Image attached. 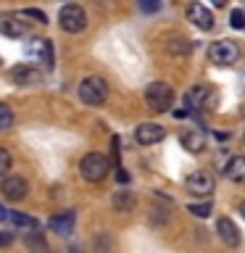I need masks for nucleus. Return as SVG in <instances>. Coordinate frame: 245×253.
<instances>
[{"label":"nucleus","instance_id":"1a4fd4ad","mask_svg":"<svg viewBox=\"0 0 245 253\" xmlns=\"http://www.w3.org/2000/svg\"><path fill=\"white\" fill-rule=\"evenodd\" d=\"M13 82L21 84V87H37L42 84V71H40L37 66H32V63H21V66L13 69Z\"/></svg>","mask_w":245,"mask_h":253},{"label":"nucleus","instance_id":"f3484780","mask_svg":"<svg viewBox=\"0 0 245 253\" xmlns=\"http://www.w3.org/2000/svg\"><path fill=\"white\" fill-rule=\"evenodd\" d=\"M224 174L235 182V185H245V156H235L232 161L227 164Z\"/></svg>","mask_w":245,"mask_h":253},{"label":"nucleus","instance_id":"f03ea898","mask_svg":"<svg viewBox=\"0 0 245 253\" xmlns=\"http://www.w3.org/2000/svg\"><path fill=\"white\" fill-rule=\"evenodd\" d=\"M108 98V84L100 77H84L79 82V100L87 106H103Z\"/></svg>","mask_w":245,"mask_h":253},{"label":"nucleus","instance_id":"bb28decb","mask_svg":"<svg viewBox=\"0 0 245 253\" xmlns=\"http://www.w3.org/2000/svg\"><path fill=\"white\" fill-rule=\"evenodd\" d=\"M116 179H119V182H129V174H126V171H122V169H119V171H116Z\"/></svg>","mask_w":245,"mask_h":253},{"label":"nucleus","instance_id":"a878e982","mask_svg":"<svg viewBox=\"0 0 245 253\" xmlns=\"http://www.w3.org/2000/svg\"><path fill=\"white\" fill-rule=\"evenodd\" d=\"M11 240H13V235H11V232H0V248H3V245H8Z\"/></svg>","mask_w":245,"mask_h":253},{"label":"nucleus","instance_id":"7ed1b4c3","mask_svg":"<svg viewBox=\"0 0 245 253\" xmlns=\"http://www.w3.org/2000/svg\"><path fill=\"white\" fill-rule=\"evenodd\" d=\"M79 171H82V177L87 182H103L111 171V164H108V158L100 156V153H87L82 158V164H79Z\"/></svg>","mask_w":245,"mask_h":253},{"label":"nucleus","instance_id":"f257e3e1","mask_svg":"<svg viewBox=\"0 0 245 253\" xmlns=\"http://www.w3.org/2000/svg\"><path fill=\"white\" fill-rule=\"evenodd\" d=\"M145 103L150 111L156 114H166L174 103V90L166 82H150L148 90H145Z\"/></svg>","mask_w":245,"mask_h":253},{"label":"nucleus","instance_id":"4be33fe9","mask_svg":"<svg viewBox=\"0 0 245 253\" xmlns=\"http://www.w3.org/2000/svg\"><path fill=\"white\" fill-rule=\"evenodd\" d=\"M11 153H8L5 148H0V177H5L8 174V169H11Z\"/></svg>","mask_w":245,"mask_h":253},{"label":"nucleus","instance_id":"b1692460","mask_svg":"<svg viewBox=\"0 0 245 253\" xmlns=\"http://www.w3.org/2000/svg\"><path fill=\"white\" fill-rule=\"evenodd\" d=\"M229 24H232L235 29H245V13H243V11H237V8H235V11L229 13Z\"/></svg>","mask_w":245,"mask_h":253},{"label":"nucleus","instance_id":"a211bd4d","mask_svg":"<svg viewBox=\"0 0 245 253\" xmlns=\"http://www.w3.org/2000/svg\"><path fill=\"white\" fill-rule=\"evenodd\" d=\"M8 221L16 227H24V229H37V219L27 216V213H21V211H8Z\"/></svg>","mask_w":245,"mask_h":253},{"label":"nucleus","instance_id":"9b49d317","mask_svg":"<svg viewBox=\"0 0 245 253\" xmlns=\"http://www.w3.org/2000/svg\"><path fill=\"white\" fill-rule=\"evenodd\" d=\"M187 21L195 24V27L203 29V32H208V29L213 27L211 11H208L205 5H201V3H190V5H187Z\"/></svg>","mask_w":245,"mask_h":253},{"label":"nucleus","instance_id":"f8f14e48","mask_svg":"<svg viewBox=\"0 0 245 253\" xmlns=\"http://www.w3.org/2000/svg\"><path fill=\"white\" fill-rule=\"evenodd\" d=\"M163 126L156 124V122H145L137 126V132H134V137H137L140 145H153V142H161L163 140Z\"/></svg>","mask_w":245,"mask_h":253},{"label":"nucleus","instance_id":"0eeeda50","mask_svg":"<svg viewBox=\"0 0 245 253\" xmlns=\"http://www.w3.org/2000/svg\"><path fill=\"white\" fill-rule=\"evenodd\" d=\"M0 193H3L8 201H24L29 193V185L24 177H19V174H5L3 185H0Z\"/></svg>","mask_w":245,"mask_h":253},{"label":"nucleus","instance_id":"9d476101","mask_svg":"<svg viewBox=\"0 0 245 253\" xmlns=\"http://www.w3.org/2000/svg\"><path fill=\"white\" fill-rule=\"evenodd\" d=\"M213 98V90L208 84H198L195 90H190L185 95V106L187 111H198V108H208V103Z\"/></svg>","mask_w":245,"mask_h":253},{"label":"nucleus","instance_id":"423d86ee","mask_svg":"<svg viewBox=\"0 0 245 253\" xmlns=\"http://www.w3.org/2000/svg\"><path fill=\"white\" fill-rule=\"evenodd\" d=\"M27 55H29V58H35L37 63H42L45 69H53V42H50V40H45V37L29 40Z\"/></svg>","mask_w":245,"mask_h":253},{"label":"nucleus","instance_id":"cd10ccee","mask_svg":"<svg viewBox=\"0 0 245 253\" xmlns=\"http://www.w3.org/2000/svg\"><path fill=\"white\" fill-rule=\"evenodd\" d=\"M211 3L216 5V8H224V5H227V0H211Z\"/></svg>","mask_w":245,"mask_h":253},{"label":"nucleus","instance_id":"6e6552de","mask_svg":"<svg viewBox=\"0 0 245 253\" xmlns=\"http://www.w3.org/2000/svg\"><path fill=\"white\" fill-rule=\"evenodd\" d=\"M21 13H0V35L5 37H24L29 32V24L21 21Z\"/></svg>","mask_w":245,"mask_h":253},{"label":"nucleus","instance_id":"c85d7f7f","mask_svg":"<svg viewBox=\"0 0 245 253\" xmlns=\"http://www.w3.org/2000/svg\"><path fill=\"white\" fill-rule=\"evenodd\" d=\"M3 219H8V211L3 209V206H0V221H3Z\"/></svg>","mask_w":245,"mask_h":253},{"label":"nucleus","instance_id":"6ab92c4d","mask_svg":"<svg viewBox=\"0 0 245 253\" xmlns=\"http://www.w3.org/2000/svg\"><path fill=\"white\" fill-rule=\"evenodd\" d=\"M114 206H116V211H132L134 209V195L122 190V193L114 195Z\"/></svg>","mask_w":245,"mask_h":253},{"label":"nucleus","instance_id":"20e7f679","mask_svg":"<svg viewBox=\"0 0 245 253\" xmlns=\"http://www.w3.org/2000/svg\"><path fill=\"white\" fill-rule=\"evenodd\" d=\"M58 24H61L63 32H69V35L82 32V29L87 27V13H84V8H79V5H74V3L63 5L61 13H58Z\"/></svg>","mask_w":245,"mask_h":253},{"label":"nucleus","instance_id":"393cba45","mask_svg":"<svg viewBox=\"0 0 245 253\" xmlns=\"http://www.w3.org/2000/svg\"><path fill=\"white\" fill-rule=\"evenodd\" d=\"M140 8L145 13H156L158 8H161V3H158V0H140Z\"/></svg>","mask_w":245,"mask_h":253},{"label":"nucleus","instance_id":"ddd939ff","mask_svg":"<svg viewBox=\"0 0 245 253\" xmlns=\"http://www.w3.org/2000/svg\"><path fill=\"white\" fill-rule=\"evenodd\" d=\"M74 221H77L74 211H63V213H55V216L47 219V229H50V232H58V235H69L71 229H74Z\"/></svg>","mask_w":245,"mask_h":253},{"label":"nucleus","instance_id":"dca6fc26","mask_svg":"<svg viewBox=\"0 0 245 253\" xmlns=\"http://www.w3.org/2000/svg\"><path fill=\"white\" fill-rule=\"evenodd\" d=\"M216 232H219V237H221L227 245H237V243H240V229H237L235 221L227 219V216H221V219L216 221Z\"/></svg>","mask_w":245,"mask_h":253},{"label":"nucleus","instance_id":"39448f33","mask_svg":"<svg viewBox=\"0 0 245 253\" xmlns=\"http://www.w3.org/2000/svg\"><path fill=\"white\" fill-rule=\"evenodd\" d=\"M237 58H240V47L229 40H219L208 47V61L216 63V66H232Z\"/></svg>","mask_w":245,"mask_h":253},{"label":"nucleus","instance_id":"2eb2a0df","mask_svg":"<svg viewBox=\"0 0 245 253\" xmlns=\"http://www.w3.org/2000/svg\"><path fill=\"white\" fill-rule=\"evenodd\" d=\"M179 140H182V145H185L190 153H198V150L205 148V132L198 129V126H193V129H185Z\"/></svg>","mask_w":245,"mask_h":253},{"label":"nucleus","instance_id":"aec40b11","mask_svg":"<svg viewBox=\"0 0 245 253\" xmlns=\"http://www.w3.org/2000/svg\"><path fill=\"white\" fill-rule=\"evenodd\" d=\"M11 126H13V111L5 103H0V132L11 129Z\"/></svg>","mask_w":245,"mask_h":253},{"label":"nucleus","instance_id":"c756f323","mask_svg":"<svg viewBox=\"0 0 245 253\" xmlns=\"http://www.w3.org/2000/svg\"><path fill=\"white\" fill-rule=\"evenodd\" d=\"M240 213H243V216H245V203H240Z\"/></svg>","mask_w":245,"mask_h":253},{"label":"nucleus","instance_id":"5701e85b","mask_svg":"<svg viewBox=\"0 0 245 253\" xmlns=\"http://www.w3.org/2000/svg\"><path fill=\"white\" fill-rule=\"evenodd\" d=\"M21 13L27 16V19H35L37 24H47V16H45L42 11H37V8H24Z\"/></svg>","mask_w":245,"mask_h":253},{"label":"nucleus","instance_id":"4468645a","mask_svg":"<svg viewBox=\"0 0 245 253\" xmlns=\"http://www.w3.org/2000/svg\"><path fill=\"white\" fill-rule=\"evenodd\" d=\"M187 190L193 195H211V190H213V179L208 177V174H203V171H195V174H190L187 177Z\"/></svg>","mask_w":245,"mask_h":253},{"label":"nucleus","instance_id":"412c9836","mask_svg":"<svg viewBox=\"0 0 245 253\" xmlns=\"http://www.w3.org/2000/svg\"><path fill=\"white\" fill-rule=\"evenodd\" d=\"M187 211L193 213V216L205 219V216H211V203H193V206H187Z\"/></svg>","mask_w":245,"mask_h":253}]
</instances>
